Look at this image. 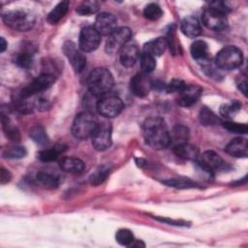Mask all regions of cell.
Listing matches in <instances>:
<instances>
[{
    "label": "cell",
    "mask_w": 248,
    "mask_h": 248,
    "mask_svg": "<svg viewBox=\"0 0 248 248\" xmlns=\"http://www.w3.org/2000/svg\"><path fill=\"white\" fill-rule=\"evenodd\" d=\"M142 133L145 142L153 149L162 150L170 143V137L165 120L159 116L145 119L142 125Z\"/></svg>",
    "instance_id": "6da1fadb"
},
{
    "label": "cell",
    "mask_w": 248,
    "mask_h": 248,
    "mask_svg": "<svg viewBox=\"0 0 248 248\" xmlns=\"http://www.w3.org/2000/svg\"><path fill=\"white\" fill-rule=\"evenodd\" d=\"M113 83V76L104 67H99L91 71L87 78L88 90L95 97L105 96L111 90Z\"/></svg>",
    "instance_id": "7a4b0ae2"
},
{
    "label": "cell",
    "mask_w": 248,
    "mask_h": 248,
    "mask_svg": "<svg viewBox=\"0 0 248 248\" xmlns=\"http://www.w3.org/2000/svg\"><path fill=\"white\" fill-rule=\"evenodd\" d=\"M2 19L7 26L20 32H26L32 29L36 20L35 16L31 12L22 9L5 12L2 15Z\"/></svg>",
    "instance_id": "3957f363"
},
{
    "label": "cell",
    "mask_w": 248,
    "mask_h": 248,
    "mask_svg": "<svg viewBox=\"0 0 248 248\" xmlns=\"http://www.w3.org/2000/svg\"><path fill=\"white\" fill-rule=\"evenodd\" d=\"M97 125L98 121L92 112L88 110L81 111L75 117L72 125V134L78 140H86L91 138Z\"/></svg>",
    "instance_id": "277c9868"
},
{
    "label": "cell",
    "mask_w": 248,
    "mask_h": 248,
    "mask_svg": "<svg viewBox=\"0 0 248 248\" xmlns=\"http://www.w3.org/2000/svg\"><path fill=\"white\" fill-rule=\"evenodd\" d=\"M243 62L242 51L235 46H228L219 50L215 57V65L222 70H233Z\"/></svg>",
    "instance_id": "5b68a950"
},
{
    "label": "cell",
    "mask_w": 248,
    "mask_h": 248,
    "mask_svg": "<svg viewBox=\"0 0 248 248\" xmlns=\"http://www.w3.org/2000/svg\"><path fill=\"white\" fill-rule=\"evenodd\" d=\"M217 5L215 1L211 2L202 16V23L213 31H221L228 26L227 13L221 10Z\"/></svg>",
    "instance_id": "8992f818"
},
{
    "label": "cell",
    "mask_w": 248,
    "mask_h": 248,
    "mask_svg": "<svg viewBox=\"0 0 248 248\" xmlns=\"http://www.w3.org/2000/svg\"><path fill=\"white\" fill-rule=\"evenodd\" d=\"M132 37V31L126 26L117 27L107 40L105 50L108 54L118 53L126 46Z\"/></svg>",
    "instance_id": "52a82bcc"
},
{
    "label": "cell",
    "mask_w": 248,
    "mask_h": 248,
    "mask_svg": "<svg viewBox=\"0 0 248 248\" xmlns=\"http://www.w3.org/2000/svg\"><path fill=\"white\" fill-rule=\"evenodd\" d=\"M124 108L122 100L117 96H104L96 105V110L106 118H112L119 115Z\"/></svg>",
    "instance_id": "ba28073f"
},
{
    "label": "cell",
    "mask_w": 248,
    "mask_h": 248,
    "mask_svg": "<svg viewBox=\"0 0 248 248\" xmlns=\"http://www.w3.org/2000/svg\"><path fill=\"white\" fill-rule=\"evenodd\" d=\"M111 125L109 122H98V125L91 136L93 147L98 151H105L111 145Z\"/></svg>",
    "instance_id": "9c48e42d"
},
{
    "label": "cell",
    "mask_w": 248,
    "mask_h": 248,
    "mask_svg": "<svg viewBox=\"0 0 248 248\" xmlns=\"http://www.w3.org/2000/svg\"><path fill=\"white\" fill-rule=\"evenodd\" d=\"M55 80V76L48 74V73H43L40 76H38L32 82H30L27 86H25L19 94L20 99L26 100L33 95L37 93H41L45 90H46Z\"/></svg>",
    "instance_id": "30bf717a"
},
{
    "label": "cell",
    "mask_w": 248,
    "mask_h": 248,
    "mask_svg": "<svg viewBox=\"0 0 248 248\" xmlns=\"http://www.w3.org/2000/svg\"><path fill=\"white\" fill-rule=\"evenodd\" d=\"M101 43V35L94 26H85L80 30L78 47L83 52H91L98 48Z\"/></svg>",
    "instance_id": "8fae6325"
},
{
    "label": "cell",
    "mask_w": 248,
    "mask_h": 248,
    "mask_svg": "<svg viewBox=\"0 0 248 248\" xmlns=\"http://www.w3.org/2000/svg\"><path fill=\"white\" fill-rule=\"evenodd\" d=\"M63 52L71 63L74 71L76 73H80L86 65V57L83 51L76 46L73 42H65L63 45Z\"/></svg>",
    "instance_id": "7c38bea8"
},
{
    "label": "cell",
    "mask_w": 248,
    "mask_h": 248,
    "mask_svg": "<svg viewBox=\"0 0 248 248\" xmlns=\"http://www.w3.org/2000/svg\"><path fill=\"white\" fill-rule=\"evenodd\" d=\"M153 86L152 80L146 74L139 73L135 75L130 80V91L133 95L142 98L148 95Z\"/></svg>",
    "instance_id": "4fadbf2b"
},
{
    "label": "cell",
    "mask_w": 248,
    "mask_h": 248,
    "mask_svg": "<svg viewBox=\"0 0 248 248\" xmlns=\"http://www.w3.org/2000/svg\"><path fill=\"white\" fill-rule=\"evenodd\" d=\"M94 27L100 35L108 36L117 28V18L111 13H100L96 16Z\"/></svg>",
    "instance_id": "5bb4252c"
},
{
    "label": "cell",
    "mask_w": 248,
    "mask_h": 248,
    "mask_svg": "<svg viewBox=\"0 0 248 248\" xmlns=\"http://www.w3.org/2000/svg\"><path fill=\"white\" fill-rule=\"evenodd\" d=\"M197 163L203 170L210 173L213 170L221 168L224 164V161L218 153L212 150H206L200 155Z\"/></svg>",
    "instance_id": "9a60e30c"
},
{
    "label": "cell",
    "mask_w": 248,
    "mask_h": 248,
    "mask_svg": "<svg viewBox=\"0 0 248 248\" xmlns=\"http://www.w3.org/2000/svg\"><path fill=\"white\" fill-rule=\"evenodd\" d=\"M202 89L199 85H187L178 93L177 103L181 107H191L193 106L201 97Z\"/></svg>",
    "instance_id": "2e32d148"
},
{
    "label": "cell",
    "mask_w": 248,
    "mask_h": 248,
    "mask_svg": "<svg viewBox=\"0 0 248 248\" xmlns=\"http://www.w3.org/2000/svg\"><path fill=\"white\" fill-rule=\"evenodd\" d=\"M140 57V50L135 43H128L119 51V60L122 66L130 68L135 65Z\"/></svg>",
    "instance_id": "e0dca14e"
},
{
    "label": "cell",
    "mask_w": 248,
    "mask_h": 248,
    "mask_svg": "<svg viewBox=\"0 0 248 248\" xmlns=\"http://www.w3.org/2000/svg\"><path fill=\"white\" fill-rule=\"evenodd\" d=\"M181 32L188 38H197L202 33V25L198 17L188 16L184 17L180 23Z\"/></svg>",
    "instance_id": "ac0fdd59"
},
{
    "label": "cell",
    "mask_w": 248,
    "mask_h": 248,
    "mask_svg": "<svg viewBox=\"0 0 248 248\" xmlns=\"http://www.w3.org/2000/svg\"><path fill=\"white\" fill-rule=\"evenodd\" d=\"M172 151L177 157L185 159V160L194 161V162H197L201 155L199 148L196 145L191 144L189 142H184V143H179V144L173 145Z\"/></svg>",
    "instance_id": "d6986e66"
},
{
    "label": "cell",
    "mask_w": 248,
    "mask_h": 248,
    "mask_svg": "<svg viewBox=\"0 0 248 248\" xmlns=\"http://www.w3.org/2000/svg\"><path fill=\"white\" fill-rule=\"evenodd\" d=\"M225 151L233 157L246 158L248 155V143L244 138H235L232 140L225 147Z\"/></svg>",
    "instance_id": "ffe728a7"
},
{
    "label": "cell",
    "mask_w": 248,
    "mask_h": 248,
    "mask_svg": "<svg viewBox=\"0 0 248 248\" xmlns=\"http://www.w3.org/2000/svg\"><path fill=\"white\" fill-rule=\"evenodd\" d=\"M59 166L63 171L72 174H79L85 169L83 161L77 157H64L60 160Z\"/></svg>",
    "instance_id": "44dd1931"
},
{
    "label": "cell",
    "mask_w": 248,
    "mask_h": 248,
    "mask_svg": "<svg viewBox=\"0 0 248 248\" xmlns=\"http://www.w3.org/2000/svg\"><path fill=\"white\" fill-rule=\"evenodd\" d=\"M168 46V41L164 37H158L153 39L143 46V52L148 53L152 56H160L162 55Z\"/></svg>",
    "instance_id": "7402d4cb"
},
{
    "label": "cell",
    "mask_w": 248,
    "mask_h": 248,
    "mask_svg": "<svg viewBox=\"0 0 248 248\" xmlns=\"http://www.w3.org/2000/svg\"><path fill=\"white\" fill-rule=\"evenodd\" d=\"M36 183L44 189H55L59 185V179L57 176L50 172L39 171L35 177Z\"/></svg>",
    "instance_id": "603a6c76"
},
{
    "label": "cell",
    "mask_w": 248,
    "mask_h": 248,
    "mask_svg": "<svg viewBox=\"0 0 248 248\" xmlns=\"http://www.w3.org/2000/svg\"><path fill=\"white\" fill-rule=\"evenodd\" d=\"M69 6H70V2L65 0V1H61L59 2L47 15L46 16V20L48 21V23L50 24H56L57 22H59L62 17L65 16V15L68 13L69 11Z\"/></svg>",
    "instance_id": "cb8c5ba5"
},
{
    "label": "cell",
    "mask_w": 248,
    "mask_h": 248,
    "mask_svg": "<svg viewBox=\"0 0 248 248\" xmlns=\"http://www.w3.org/2000/svg\"><path fill=\"white\" fill-rule=\"evenodd\" d=\"M191 54L194 59L200 62L208 60V46L202 40H197L191 45Z\"/></svg>",
    "instance_id": "d4e9b609"
},
{
    "label": "cell",
    "mask_w": 248,
    "mask_h": 248,
    "mask_svg": "<svg viewBox=\"0 0 248 248\" xmlns=\"http://www.w3.org/2000/svg\"><path fill=\"white\" fill-rule=\"evenodd\" d=\"M162 183H164L167 186L173 187L176 189H193V188H199V184L187 177H173V178H168L166 180H163Z\"/></svg>",
    "instance_id": "484cf974"
},
{
    "label": "cell",
    "mask_w": 248,
    "mask_h": 248,
    "mask_svg": "<svg viewBox=\"0 0 248 248\" xmlns=\"http://www.w3.org/2000/svg\"><path fill=\"white\" fill-rule=\"evenodd\" d=\"M15 63L23 69H29L32 67L34 62V52L30 48L21 49L19 52L15 54Z\"/></svg>",
    "instance_id": "4316f807"
},
{
    "label": "cell",
    "mask_w": 248,
    "mask_h": 248,
    "mask_svg": "<svg viewBox=\"0 0 248 248\" xmlns=\"http://www.w3.org/2000/svg\"><path fill=\"white\" fill-rule=\"evenodd\" d=\"M111 167L109 165L99 166L89 176V182L93 186H98L102 184L109 175Z\"/></svg>",
    "instance_id": "83f0119b"
},
{
    "label": "cell",
    "mask_w": 248,
    "mask_h": 248,
    "mask_svg": "<svg viewBox=\"0 0 248 248\" xmlns=\"http://www.w3.org/2000/svg\"><path fill=\"white\" fill-rule=\"evenodd\" d=\"M189 129L186 126L177 124L172 128L171 132H170V142H174V145L187 142L189 139Z\"/></svg>",
    "instance_id": "f1b7e54d"
},
{
    "label": "cell",
    "mask_w": 248,
    "mask_h": 248,
    "mask_svg": "<svg viewBox=\"0 0 248 248\" xmlns=\"http://www.w3.org/2000/svg\"><path fill=\"white\" fill-rule=\"evenodd\" d=\"M1 123H2L3 131L7 138L12 141H19L20 135H19L18 130L11 125V121H10L9 117L4 115L3 113L1 114Z\"/></svg>",
    "instance_id": "f546056e"
},
{
    "label": "cell",
    "mask_w": 248,
    "mask_h": 248,
    "mask_svg": "<svg viewBox=\"0 0 248 248\" xmlns=\"http://www.w3.org/2000/svg\"><path fill=\"white\" fill-rule=\"evenodd\" d=\"M64 150L63 146H55L53 148H48V149H44L38 153V158L42 162H52L55 161L59 154Z\"/></svg>",
    "instance_id": "4dcf8cb0"
},
{
    "label": "cell",
    "mask_w": 248,
    "mask_h": 248,
    "mask_svg": "<svg viewBox=\"0 0 248 248\" xmlns=\"http://www.w3.org/2000/svg\"><path fill=\"white\" fill-rule=\"evenodd\" d=\"M140 63L141 73L146 75L150 74L156 67L155 57L145 52H142L140 55Z\"/></svg>",
    "instance_id": "1f68e13d"
},
{
    "label": "cell",
    "mask_w": 248,
    "mask_h": 248,
    "mask_svg": "<svg viewBox=\"0 0 248 248\" xmlns=\"http://www.w3.org/2000/svg\"><path fill=\"white\" fill-rule=\"evenodd\" d=\"M29 136L38 144L44 145L48 142V137H47L45 129L40 125H36V126L32 127V129L29 132Z\"/></svg>",
    "instance_id": "d6a6232c"
},
{
    "label": "cell",
    "mask_w": 248,
    "mask_h": 248,
    "mask_svg": "<svg viewBox=\"0 0 248 248\" xmlns=\"http://www.w3.org/2000/svg\"><path fill=\"white\" fill-rule=\"evenodd\" d=\"M99 10V4L97 1H83L77 8V13L80 16H90L96 14Z\"/></svg>",
    "instance_id": "836d02e7"
},
{
    "label": "cell",
    "mask_w": 248,
    "mask_h": 248,
    "mask_svg": "<svg viewBox=\"0 0 248 248\" xmlns=\"http://www.w3.org/2000/svg\"><path fill=\"white\" fill-rule=\"evenodd\" d=\"M143 16L149 20H157L163 16V11L158 4L149 3L143 9Z\"/></svg>",
    "instance_id": "e575fe53"
},
{
    "label": "cell",
    "mask_w": 248,
    "mask_h": 248,
    "mask_svg": "<svg viewBox=\"0 0 248 248\" xmlns=\"http://www.w3.org/2000/svg\"><path fill=\"white\" fill-rule=\"evenodd\" d=\"M200 121L204 126H211L218 123L219 118L213 113L211 109L203 107L200 111Z\"/></svg>",
    "instance_id": "d590c367"
},
{
    "label": "cell",
    "mask_w": 248,
    "mask_h": 248,
    "mask_svg": "<svg viewBox=\"0 0 248 248\" xmlns=\"http://www.w3.org/2000/svg\"><path fill=\"white\" fill-rule=\"evenodd\" d=\"M26 154H27L26 149L23 146H19V145L7 147L3 151V157L7 159H19V158L25 157Z\"/></svg>",
    "instance_id": "8d00e7d4"
},
{
    "label": "cell",
    "mask_w": 248,
    "mask_h": 248,
    "mask_svg": "<svg viewBox=\"0 0 248 248\" xmlns=\"http://www.w3.org/2000/svg\"><path fill=\"white\" fill-rule=\"evenodd\" d=\"M116 241L122 246H130L135 240L133 232L128 229H120L115 233Z\"/></svg>",
    "instance_id": "74e56055"
},
{
    "label": "cell",
    "mask_w": 248,
    "mask_h": 248,
    "mask_svg": "<svg viewBox=\"0 0 248 248\" xmlns=\"http://www.w3.org/2000/svg\"><path fill=\"white\" fill-rule=\"evenodd\" d=\"M241 108V104L237 101H232L229 104H224L220 108V113L225 117H232Z\"/></svg>",
    "instance_id": "f35d334b"
},
{
    "label": "cell",
    "mask_w": 248,
    "mask_h": 248,
    "mask_svg": "<svg viewBox=\"0 0 248 248\" xmlns=\"http://www.w3.org/2000/svg\"><path fill=\"white\" fill-rule=\"evenodd\" d=\"M223 127L227 130L237 133V134H246L248 131V127L246 124L243 123H236V122H224Z\"/></svg>",
    "instance_id": "ab89813d"
},
{
    "label": "cell",
    "mask_w": 248,
    "mask_h": 248,
    "mask_svg": "<svg viewBox=\"0 0 248 248\" xmlns=\"http://www.w3.org/2000/svg\"><path fill=\"white\" fill-rule=\"evenodd\" d=\"M186 86L185 82L181 79L174 78L169 84L166 85V91L169 93H179Z\"/></svg>",
    "instance_id": "60d3db41"
},
{
    "label": "cell",
    "mask_w": 248,
    "mask_h": 248,
    "mask_svg": "<svg viewBox=\"0 0 248 248\" xmlns=\"http://www.w3.org/2000/svg\"><path fill=\"white\" fill-rule=\"evenodd\" d=\"M12 178V174L11 172L6 170L5 168H1V170H0V182L1 184H6L8 183Z\"/></svg>",
    "instance_id": "b9f144b4"
},
{
    "label": "cell",
    "mask_w": 248,
    "mask_h": 248,
    "mask_svg": "<svg viewBox=\"0 0 248 248\" xmlns=\"http://www.w3.org/2000/svg\"><path fill=\"white\" fill-rule=\"evenodd\" d=\"M157 220L161 221V222H165V223H168V224H170V225H173V226H185L186 223L183 222V221H176V220H170V219H167V218H160V217H155Z\"/></svg>",
    "instance_id": "7bdbcfd3"
},
{
    "label": "cell",
    "mask_w": 248,
    "mask_h": 248,
    "mask_svg": "<svg viewBox=\"0 0 248 248\" xmlns=\"http://www.w3.org/2000/svg\"><path fill=\"white\" fill-rule=\"evenodd\" d=\"M7 46H8V44L5 41V39L3 37L0 38V52H4L7 48Z\"/></svg>",
    "instance_id": "ee69618b"
},
{
    "label": "cell",
    "mask_w": 248,
    "mask_h": 248,
    "mask_svg": "<svg viewBox=\"0 0 248 248\" xmlns=\"http://www.w3.org/2000/svg\"><path fill=\"white\" fill-rule=\"evenodd\" d=\"M238 88H239V90H241V92L244 94V95H246V88H247V82H246V80L244 79L242 82H240L239 84H238Z\"/></svg>",
    "instance_id": "f6af8a7d"
},
{
    "label": "cell",
    "mask_w": 248,
    "mask_h": 248,
    "mask_svg": "<svg viewBox=\"0 0 248 248\" xmlns=\"http://www.w3.org/2000/svg\"><path fill=\"white\" fill-rule=\"evenodd\" d=\"M144 246H145L144 243L141 242L140 240H134L129 247H138L139 248V247H144Z\"/></svg>",
    "instance_id": "bcb514c9"
}]
</instances>
